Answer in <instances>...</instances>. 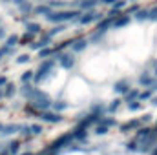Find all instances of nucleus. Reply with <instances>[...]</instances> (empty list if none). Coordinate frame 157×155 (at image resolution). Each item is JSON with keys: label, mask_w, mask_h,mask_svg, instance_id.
Segmentation results:
<instances>
[{"label": "nucleus", "mask_w": 157, "mask_h": 155, "mask_svg": "<svg viewBox=\"0 0 157 155\" xmlns=\"http://www.w3.org/2000/svg\"><path fill=\"white\" fill-rule=\"evenodd\" d=\"M137 97H139V91H137V89H132V91H128L126 100H132V99H137Z\"/></svg>", "instance_id": "nucleus-14"}, {"label": "nucleus", "mask_w": 157, "mask_h": 155, "mask_svg": "<svg viewBox=\"0 0 157 155\" xmlns=\"http://www.w3.org/2000/svg\"><path fill=\"white\" fill-rule=\"evenodd\" d=\"M137 108H139V102H137V104H135V102L130 104V110H137Z\"/></svg>", "instance_id": "nucleus-27"}, {"label": "nucleus", "mask_w": 157, "mask_h": 155, "mask_svg": "<svg viewBox=\"0 0 157 155\" xmlns=\"http://www.w3.org/2000/svg\"><path fill=\"white\" fill-rule=\"evenodd\" d=\"M51 68H53V60H46V62H44V64L39 68L37 75H33V80H35V82H40L42 78L49 73V70H51Z\"/></svg>", "instance_id": "nucleus-2"}, {"label": "nucleus", "mask_w": 157, "mask_h": 155, "mask_svg": "<svg viewBox=\"0 0 157 155\" xmlns=\"http://www.w3.org/2000/svg\"><path fill=\"white\" fill-rule=\"evenodd\" d=\"M106 131H108V128H106V126H99L95 133H99V135H102V133H106Z\"/></svg>", "instance_id": "nucleus-22"}, {"label": "nucleus", "mask_w": 157, "mask_h": 155, "mask_svg": "<svg viewBox=\"0 0 157 155\" xmlns=\"http://www.w3.org/2000/svg\"><path fill=\"white\" fill-rule=\"evenodd\" d=\"M97 2H102V4H110V6H113V4H115V0H97Z\"/></svg>", "instance_id": "nucleus-26"}, {"label": "nucleus", "mask_w": 157, "mask_h": 155, "mask_svg": "<svg viewBox=\"0 0 157 155\" xmlns=\"http://www.w3.org/2000/svg\"><path fill=\"white\" fill-rule=\"evenodd\" d=\"M6 82H7V78H6V77H0V86H4Z\"/></svg>", "instance_id": "nucleus-28"}, {"label": "nucleus", "mask_w": 157, "mask_h": 155, "mask_svg": "<svg viewBox=\"0 0 157 155\" xmlns=\"http://www.w3.org/2000/svg\"><path fill=\"white\" fill-rule=\"evenodd\" d=\"M51 53H53L51 47H42V49H40V57H48V55H51Z\"/></svg>", "instance_id": "nucleus-15"}, {"label": "nucleus", "mask_w": 157, "mask_h": 155, "mask_svg": "<svg viewBox=\"0 0 157 155\" xmlns=\"http://www.w3.org/2000/svg\"><path fill=\"white\" fill-rule=\"evenodd\" d=\"M28 130H29L31 135H39V133H42V126H40V124H31Z\"/></svg>", "instance_id": "nucleus-9"}, {"label": "nucleus", "mask_w": 157, "mask_h": 155, "mask_svg": "<svg viewBox=\"0 0 157 155\" xmlns=\"http://www.w3.org/2000/svg\"><path fill=\"white\" fill-rule=\"evenodd\" d=\"M78 18H80V24H90V22H93V20L102 18V15H101V13H97V11H88L84 17H78Z\"/></svg>", "instance_id": "nucleus-3"}, {"label": "nucleus", "mask_w": 157, "mask_h": 155, "mask_svg": "<svg viewBox=\"0 0 157 155\" xmlns=\"http://www.w3.org/2000/svg\"><path fill=\"white\" fill-rule=\"evenodd\" d=\"M17 42H18V37H17V35H11L9 39L6 40V46H7V47H13V46H17Z\"/></svg>", "instance_id": "nucleus-11"}, {"label": "nucleus", "mask_w": 157, "mask_h": 155, "mask_svg": "<svg viewBox=\"0 0 157 155\" xmlns=\"http://www.w3.org/2000/svg\"><path fill=\"white\" fill-rule=\"evenodd\" d=\"M119 106H121V100H113V104H112V106L108 108V112H110V113H113V112L117 110Z\"/></svg>", "instance_id": "nucleus-18"}, {"label": "nucleus", "mask_w": 157, "mask_h": 155, "mask_svg": "<svg viewBox=\"0 0 157 155\" xmlns=\"http://www.w3.org/2000/svg\"><path fill=\"white\" fill-rule=\"evenodd\" d=\"M135 17H137L139 20H144V18H148V11H139Z\"/></svg>", "instance_id": "nucleus-19"}, {"label": "nucleus", "mask_w": 157, "mask_h": 155, "mask_svg": "<svg viewBox=\"0 0 157 155\" xmlns=\"http://www.w3.org/2000/svg\"><path fill=\"white\" fill-rule=\"evenodd\" d=\"M152 102H154V104H155V106H157V99H154V100H152Z\"/></svg>", "instance_id": "nucleus-29"}, {"label": "nucleus", "mask_w": 157, "mask_h": 155, "mask_svg": "<svg viewBox=\"0 0 157 155\" xmlns=\"http://www.w3.org/2000/svg\"><path fill=\"white\" fill-rule=\"evenodd\" d=\"M128 22H130V17H121V18L115 20V24H113V26H115V28H119V26H126Z\"/></svg>", "instance_id": "nucleus-10"}, {"label": "nucleus", "mask_w": 157, "mask_h": 155, "mask_svg": "<svg viewBox=\"0 0 157 155\" xmlns=\"http://www.w3.org/2000/svg\"><path fill=\"white\" fill-rule=\"evenodd\" d=\"M18 146H20V142H18V141L11 142V144H9V150H7V153H9V155H11V153H17V152H18Z\"/></svg>", "instance_id": "nucleus-12"}, {"label": "nucleus", "mask_w": 157, "mask_h": 155, "mask_svg": "<svg viewBox=\"0 0 157 155\" xmlns=\"http://www.w3.org/2000/svg\"><path fill=\"white\" fill-rule=\"evenodd\" d=\"M70 44L73 46V49H75V51H82V49H84V47L88 46V42H86L84 39H80V40H75V42H70Z\"/></svg>", "instance_id": "nucleus-6"}, {"label": "nucleus", "mask_w": 157, "mask_h": 155, "mask_svg": "<svg viewBox=\"0 0 157 155\" xmlns=\"http://www.w3.org/2000/svg\"><path fill=\"white\" fill-rule=\"evenodd\" d=\"M148 18H154V20L157 18V7L155 9H152V11H148Z\"/></svg>", "instance_id": "nucleus-23"}, {"label": "nucleus", "mask_w": 157, "mask_h": 155, "mask_svg": "<svg viewBox=\"0 0 157 155\" xmlns=\"http://www.w3.org/2000/svg\"><path fill=\"white\" fill-rule=\"evenodd\" d=\"M40 115H42V120H48V122H60V119H62L59 113H51V112H46V110Z\"/></svg>", "instance_id": "nucleus-4"}, {"label": "nucleus", "mask_w": 157, "mask_h": 155, "mask_svg": "<svg viewBox=\"0 0 157 155\" xmlns=\"http://www.w3.org/2000/svg\"><path fill=\"white\" fill-rule=\"evenodd\" d=\"M33 75H35L33 71H26V73H24V77H22V80H24V82H28V80H31V78H33Z\"/></svg>", "instance_id": "nucleus-20"}, {"label": "nucleus", "mask_w": 157, "mask_h": 155, "mask_svg": "<svg viewBox=\"0 0 157 155\" xmlns=\"http://www.w3.org/2000/svg\"><path fill=\"white\" fill-rule=\"evenodd\" d=\"M150 82H152V78L148 77V75H143L141 77V84H150Z\"/></svg>", "instance_id": "nucleus-21"}, {"label": "nucleus", "mask_w": 157, "mask_h": 155, "mask_svg": "<svg viewBox=\"0 0 157 155\" xmlns=\"http://www.w3.org/2000/svg\"><path fill=\"white\" fill-rule=\"evenodd\" d=\"M80 17V11H59V13H49V15H46V18L49 20V22H53V24H59V22H68V20H73V18H77Z\"/></svg>", "instance_id": "nucleus-1"}, {"label": "nucleus", "mask_w": 157, "mask_h": 155, "mask_svg": "<svg viewBox=\"0 0 157 155\" xmlns=\"http://www.w3.org/2000/svg\"><path fill=\"white\" fill-rule=\"evenodd\" d=\"M17 60H18V62H28V60H29V57H28V55H22V57H18Z\"/></svg>", "instance_id": "nucleus-25"}, {"label": "nucleus", "mask_w": 157, "mask_h": 155, "mask_svg": "<svg viewBox=\"0 0 157 155\" xmlns=\"http://www.w3.org/2000/svg\"><path fill=\"white\" fill-rule=\"evenodd\" d=\"M13 93H15V86H13V84H9V86H7V89L4 91V95H6V97H11Z\"/></svg>", "instance_id": "nucleus-16"}, {"label": "nucleus", "mask_w": 157, "mask_h": 155, "mask_svg": "<svg viewBox=\"0 0 157 155\" xmlns=\"http://www.w3.org/2000/svg\"><path fill=\"white\" fill-rule=\"evenodd\" d=\"M115 91L117 93H128V84L126 82H117L115 84Z\"/></svg>", "instance_id": "nucleus-8"}, {"label": "nucleus", "mask_w": 157, "mask_h": 155, "mask_svg": "<svg viewBox=\"0 0 157 155\" xmlns=\"http://www.w3.org/2000/svg\"><path fill=\"white\" fill-rule=\"evenodd\" d=\"M35 13L37 15H49L51 13V7L49 6H39V7H35Z\"/></svg>", "instance_id": "nucleus-7"}, {"label": "nucleus", "mask_w": 157, "mask_h": 155, "mask_svg": "<svg viewBox=\"0 0 157 155\" xmlns=\"http://www.w3.org/2000/svg\"><path fill=\"white\" fill-rule=\"evenodd\" d=\"M28 31H29V33H39L40 24H28Z\"/></svg>", "instance_id": "nucleus-13"}, {"label": "nucleus", "mask_w": 157, "mask_h": 155, "mask_svg": "<svg viewBox=\"0 0 157 155\" xmlns=\"http://www.w3.org/2000/svg\"><path fill=\"white\" fill-rule=\"evenodd\" d=\"M124 4H126L124 0H122V2H115V4H113V9L117 11V9H121V7H124Z\"/></svg>", "instance_id": "nucleus-24"}, {"label": "nucleus", "mask_w": 157, "mask_h": 155, "mask_svg": "<svg viewBox=\"0 0 157 155\" xmlns=\"http://www.w3.org/2000/svg\"><path fill=\"white\" fill-rule=\"evenodd\" d=\"M95 2H97V0H86V2H82V4H80V7H84V9H88V7H91V6H95Z\"/></svg>", "instance_id": "nucleus-17"}, {"label": "nucleus", "mask_w": 157, "mask_h": 155, "mask_svg": "<svg viewBox=\"0 0 157 155\" xmlns=\"http://www.w3.org/2000/svg\"><path fill=\"white\" fill-rule=\"evenodd\" d=\"M2 126H4V124H0V131H2Z\"/></svg>", "instance_id": "nucleus-30"}, {"label": "nucleus", "mask_w": 157, "mask_h": 155, "mask_svg": "<svg viewBox=\"0 0 157 155\" xmlns=\"http://www.w3.org/2000/svg\"><path fill=\"white\" fill-rule=\"evenodd\" d=\"M59 62L64 66V68H71L73 66V59L70 55H59Z\"/></svg>", "instance_id": "nucleus-5"}]
</instances>
